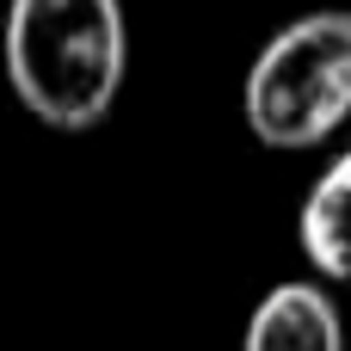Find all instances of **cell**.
Segmentation results:
<instances>
[{
	"label": "cell",
	"mask_w": 351,
	"mask_h": 351,
	"mask_svg": "<svg viewBox=\"0 0 351 351\" xmlns=\"http://www.w3.org/2000/svg\"><path fill=\"white\" fill-rule=\"evenodd\" d=\"M241 351H346V321L321 284H278L247 315Z\"/></svg>",
	"instance_id": "cell-3"
},
{
	"label": "cell",
	"mask_w": 351,
	"mask_h": 351,
	"mask_svg": "<svg viewBox=\"0 0 351 351\" xmlns=\"http://www.w3.org/2000/svg\"><path fill=\"white\" fill-rule=\"evenodd\" d=\"M130 68L123 0H12L6 80L49 130H93L111 117Z\"/></svg>",
	"instance_id": "cell-1"
},
{
	"label": "cell",
	"mask_w": 351,
	"mask_h": 351,
	"mask_svg": "<svg viewBox=\"0 0 351 351\" xmlns=\"http://www.w3.org/2000/svg\"><path fill=\"white\" fill-rule=\"evenodd\" d=\"M296 241L321 278L351 284V148L315 179V191L296 216Z\"/></svg>",
	"instance_id": "cell-4"
},
{
	"label": "cell",
	"mask_w": 351,
	"mask_h": 351,
	"mask_svg": "<svg viewBox=\"0 0 351 351\" xmlns=\"http://www.w3.org/2000/svg\"><path fill=\"white\" fill-rule=\"evenodd\" d=\"M241 117L253 142L302 154L321 148L351 117V12H302L290 19L247 68Z\"/></svg>",
	"instance_id": "cell-2"
}]
</instances>
